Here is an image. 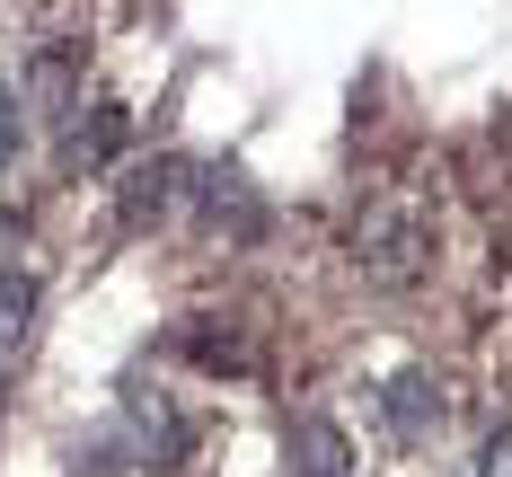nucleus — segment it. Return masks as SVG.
Here are the masks:
<instances>
[{
	"label": "nucleus",
	"mask_w": 512,
	"mask_h": 477,
	"mask_svg": "<svg viewBox=\"0 0 512 477\" xmlns=\"http://www.w3.org/2000/svg\"><path fill=\"white\" fill-rule=\"evenodd\" d=\"M186 177H195V168H186L177 151L124 159V168H115V221H124V230H151V221H168V212H177L186 195H195Z\"/></svg>",
	"instance_id": "1"
},
{
	"label": "nucleus",
	"mask_w": 512,
	"mask_h": 477,
	"mask_svg": "<svg viewBox=\"0 0 512 477\" xmlns=\"http://www.w3.org/2000/svg\"><path fill=\"white\" fill-rule=\"evenodd\" d=\"M115 442L142 460V469H177L186 451H195V433H186V416L159 398V389H124V424H115Z\"/></svg>",
	"instance_id": "2"
},
{
	"label": "nucleus",
	"mask_w": 512,
	"mask_h": 477,
	"mask_svg": "<svg viewBox=\"0 0 512 477\" xmlns=\"http://www.w3.org/2000/svg\"><path fill=\"white\" fill-rule=\"evenodd\" d=\"M195 204H204V221L212 230H230V239H256L265 230V195L248 186V168H195Z\"/></svg>",
	"instance_id": "3"
},
{
	"label": "nucleus",
	"mask_w": 512,
	"mask_h": 477,
	"mask_svg": "<svg viewBox=\"0 0 512 477\" xmlns=\"http://www.w3.org/2000/svg\"><path fill=\"white\" fill-rule=\"evenodd\" d=\"M380 424H389V433H398V442H433V433H442V389H433V380H424V371H407V380H389V389H380Z\"/></svg>",
	"instance_id": "4"
},
{
	"label": "nucleus",
	"mask_w": 512,
	"mask_h": 477,
	"mask_svg": "<svg viewBox=\"0 0 512 477\" xmlns=\"http://www.w3.org/2000/svg\"><path fill=\"white\" fill-rule=\"evenodd\" d=\"M124 133H133V115H124L115 98H98L89 115L62 124V159H71V168H106V159L124 151Z\"/></svg>",
	"instance_id": "5"
},
{
	"label": "nucleus",
	"mask_w": 512,
	"mask_h": 477,
	"mask_svg": "<svg viewBox=\"0 0 512 477\" xmlns=\"http://www.w3.org/2000/svg\"><path fill=\"white\" fill-rule=\"evenodd\" d=\"M283 451H292L301 477H354V442H345L327 416H292L283 424Z\"/></svg>",
	"instance_id": "6"
},
{
	"label": "nucleus",
	"mask_w": 512,
	"mask_h": 477,
	"mask_svg": "<svg viewBox=\"0 0 512 477\" xmlns=\"http://www.w3.org/2000/svg\"><path fill=\"white\" fill-rule=\"evenodd\" d=\"M36 274L27 265H0V363H18L27 354V336H36Z\"/></svg>",
	"instance_id": "7"
},
{
	"label": "nucleus",
	"mask_w": 512,
	"mask_h": 477,
	"mask_svg": "<svg viewBox=\"0 0 512 477\" xmlns=\"http://www.w3.org/2000/svg\"><path fill=\"white\" fill-rule=\"evenodd\" d=\"M177 345H186L204 371H256V354L239 345V336H212V318H186V327H177Z\"/></svg>",
	"instance_id": "8"
},
{
	"label": "nucleus",
	"mask_w": 512,
	"mask_h": 477,
	"mask_svg": "<svg viewBox=\"0 0 512 477\" xmlns=\"http://www.w3.org/2000/svg\"><path fill=\"white\" fill-rule=\"evenodd\" d=\"M362 265H371L380 283H407V274H415V230H389V221L362 230Z\"/></svg>",
	"instance_id": "9"
},
{
	"label": "nucleus",
	"mask_w": 512,
	"mask_h": 477,
	"mask_svg": "<svg viewBox=\"0 0 512 477\" xmlns=\"http://www.w3.org/2000/svg\"><path fill=\"white\" fill-rule=\"evenodd\" d=\"M18 151H27V89H18V80H0V168H9Z\"/></svg>",
	"instance_id": "10"
},
{
	"label": "nucleus",
	"mask_w": 512,
	"mask_h": 477,
	"mask_svg": "<svg viewBox=\"0 0 512 477\" xmlns=\"http://www.w3.org/2000/svg\"><path fill=\"white\" fill-rule=\"evenodd\" d=\"M468 477H512V424H495V433L477 442V460H468Z\"/></svg>",
	"instance_id": "11"
}]
</instances>
